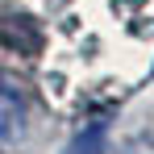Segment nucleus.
Listing matches in <instances>:
<instances>
[{"instance_id":"f03ea898","label":"nucleus","mask_w":154,"mask_h":154,"mask_svg":"<svg viewBox=\"0 0 154 154\" xmlns=\"http://www.w3.org/2000/svg\"><path fill=\"white\" fill-rule=\"evenodd\" d=\"M104 154H154V137L137 133V137H125V142H117L112 150H104Z\"/></svg>"},{"instance_id":"7ed1b4c3","label":"nucleus","mask_w":154,"mask_h":154,"mask_svg":"<svg viewBox=\"0 0 154 154\" xmlns=\"http://www.w3.org/2000/svg\"><path fill=\"white\" fill-rule=\"evenodd\" d=\"M0 154H4V150H0Z\"/></svg>"},{"instance_id":"f257e3e1","label":"nucleus","mask_w":154,"mask_h":154,"mask_svg":"<svg viewBox=\"0 0 154 154\" xmlns=\"http://www.w3.org/2000/svg\"><path fill=\"white\" fill-rule=\"evenodd\" d=\"M21 112H25V96H21V83L13 75L0 71V137H8L13 129L21 125Z\"/></svg>"}]
</instances>
